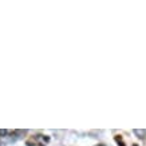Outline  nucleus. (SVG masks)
Masks as SVG:
<instances>
[{"label": "nucleus", "instance_id": "39448f33", "mask_svg": "<svg viewBox=\"0 0 146 146\" xmlns=\"http://www.w3.org/2000/svg\"><path fill=\"white\" fill-rule=\"evenodd\" d=\"M97 146H105V145H97Z\"/></svg>", "mask_w": 146, "mask_h": 146}, {"label": "nucleus", "instance_id": "f03ea898", "mask_svg": "<svg viewBox=\"0 0 146 146\" xmlns=\"http://www.w3.org/2000/svg\"><path fill=\"white\" fill-rule=\"evenodd\" d=\"M24 130H0V135H19V134H24Z\"/></svg>", "mask_w": 146, "mask_h": 146}, {"label": "nucleus", "instance_id": "423d86ee", "mask_svg": "<svg viewBox=\"0 0 146 146\" xmlns=\"http://www.w3.org/2000/svg\"><path fill=\"white\" fill-rule=\"evenodd\" d=\"M133 146H138V145H133Z\"/></svg>", "mask_w": 146, "mask_h": 146}, {"label": "nucleus", "instance_id": "7ed1b4c3", "mask_svg": "<svg viewBox=\"0 0 146 146\" xmlns=\"http://www.w3.org/2000/svg\"><path fill=\"white\" fill-rule=\"evenodd\" d=\"M134 133L137 134L139 138H146V130H134Z\"/></svg>", "mask_w": 146, "mask_h": 146}, {"label": "nucleus", "instance_id": "f257e3e1", "mask_svg": "<svg viewBox=\"0 0 146 146\" xmlns=\"http://www.w3.org/2000/svg\"><path fill=\"white\" fill-rule=\"evenodd\" d=\"M50 142V137L44 134H35L27 138L26 145L27 146H46Z\"/></svg>", "mask_w": 146, "mask_h": 146}, {"label": "nucleus", "instance_id": "20e7f679", "mask_svg": "<svg viewBox=\"0 0 146 146\" xmlns=\"http://www.w3.org/2000/svg\"><path fill=\"white\" fill-rule=\"evenodd\" d=\"M115 142H117L118 145H121V146H125L123 139H122V135H115Z\"/></svg>", "mask_w": 146, "mask_h": 146}]
</instances>
